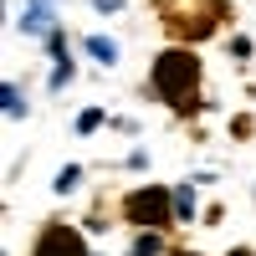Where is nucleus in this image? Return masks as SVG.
<instances>
[{
    "mask_svg": "<svg viewBox=\"0 0 256 256\" xmlns=\"http://www.w3.org/2000/svg\"><path fill=\"white\" fill-rule=\"evenodd\" d=\"M134 256H159V236L154 230H144V236L134 241Z\"/></svg>",
    "mask_w": 256,
    "mask_h": 256,
    "instance_id": "423d86ee",
    "label": "nucleus"
},
{
    "mask_svg": "<svg viewBox=\"0 0 256 256\" xmlns=\"http://www.w3.org/2000/svg\"><path fill=\"white\" fill-rule=\"evenodd\" d=\"M0 98H6V113H10V118H20V92H16V88H6Z\"/></svg>",
    "mask_w": 256,
    "mask_h": 256,
    "instance_id": "1a4fd4ad",
    "label": "nucleus"
},
{
    "mask_svg": "<svg viewBox=\"0 0 256 256\" xmlns=\"http://www.w3.org/2000/svg\"><path fill=\"white\" fill-rule=\"evenodd\" d=\"M195 82H200V62L190 56V52H164L154 62V92L164 102H184V98H195Z\"/></svg>",
    "mask_w": 256,
    "mask_h": 256,
    "instance_id": "f257e3e1",
    "label": "nucleus"
},
{
    "mask_svg": "<svg viewBox=\"0 0 256 256\" xmlns=\"http://www.w3.org/2000/svg\"><path fill=\"white\" fill-rule=\"evenodd\" d=\"M88 52L102 62V67H113V62H118V41L113 36H88Z\"/></svg>",
    "mask_w": 256,
    "mask_h": 256,
    "instance_id": "20e7f679",
    "label": "nucleus"
},
{
    "mask_svg": "<svg viewBox=\"0 0 256 256\" xmlns=\"http://www.w3.org/2000/svg\"><path fill=\"white\" fill-rule=\"evenodd\" d=\"M98 123H102V108H88V113H82V118H77V134H92V128H98Z\"/></svg>",
    "mask_w": 256,
    "mask_h": 256,
    "instance_id": "6e6552de",
    "label": "nucleus"
},
{
    "mask_svg": "<svg viewBox=\"0 0 256 256\" xmlns=\"http://www.w3.org/2000/svg\"><path fill=\"white\" fill-rule=\"evenodd\" d=\"M230 256H256V251H251V246H236V251H230Z\"/></svg>",
    "mask_w": 256,
    "mask_h": 256,
    "instance_id": "9b49d317",
    "label": "nucleus"
},
{
    "mask_svg": "<svg viewBox=\"0 0 256 256\" xmlns=\"http://www.w3.org/2000/svg\"><path fill=\"white\" fill-rule=\"evenodd\" d=\"M184 256H190V251H184Z\"/></svg>",
    "mask_w": 256,
    "mask_h": 256,
    "instance_id": "f8f14e48",
    "label": "nucleus"
},
{
    "mask_svg": "<svg viewBox=\"0 0 256 256\" xmlns=\"http://www.w3.org/2000/svg\"><path fill=\"white\" fill-rule=\"evenodd\" d=\"M92 6H98L102 16H113V10H123V0H92Z\"/></svg>",
    "mask_w": 256,
    "mask_h": 256,
    "instance_id": "9d476101",
    "label": "nucleus"
},
{
    "mask_svg": "<svg viewBox=\"0 0 256 256\" xmlns=\"http://www.w3.org/2000/svg\"><path fill=\"white\" fill-rule=\"evenodd\" d=\"M174 220H195V190L190 184L174 190Z\"/></svg>",
    "mask_w": 256,
    "mask_h": 256,
    "instance_id": "39448f33",
    "label": "nucleus"
},
{
    "mask_svg": "<svg viewBox=\"0 0 256 256\" xmlns=\"http://www.w3.org/2000/svg\"><path fill=\"white\" fill-rule=\"evenodd\" d=\"M128 220L144 226V230H159L174 220V190H159V184H138L134 195H128Z\"/></svg>",
    "mask_w": 256,
    "mask_h": 256,
    "instance_id": "f03ea898",
    "label": "nucleus"
},
{
    "mask_svg": "<svg viewBox=\"0 0 256 256\" xmlns=\"http://www.w3.org/2000/svg\"><path fill=\"white\" fill-rule=\"evenodd\" d=\"M31 256H88V246H82V236H77L72 226H46L36 236Z\"/></svg>",
    "mask_w": 256,
    "mask_h": 256,
    "instance_id": "7ed1b4c3",
    "label": "nucleus"
},
{
    "mask_svg": "<svg viewBox=\"0 0 256 256\" xmlns=\"http://www.w3.org/2000/svg\"><path fill=\"white\" fill-rule=\"evenodd\" d=\"M77 180H82V169H77V164H67V169L56 174V195H67V190H72Z\"/></svg>",
    "mask_w": 256,
    "mask_h": 256,
    "instance_id": "0eeeda50",
    "label": "nucleus"
}]
</instances>
